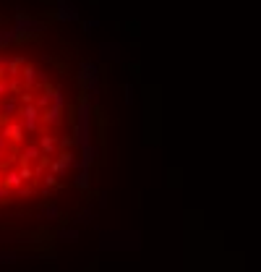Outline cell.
Segmentation results:
<instances>
[{
	"instance_id": "obj_15",
	"label": "cell",
	"mask_w": 261,
	"mask_h": 272,
	"mask_svg": "<svg viewBox=\"0 0 261 272\" xmlns=\"http://www.w3.org/2000/svg\"><path fill=\"white\" fill-rule=\"evenodd\" d=\"M130 99H133V87H126V102H130Z\"/></svg>"
},
{
	"instance_id": "obj_1",
	"label": "cell",
	"mask_w": 261,
	"mask_h": 272,
	"mask_svg": "<svg viewBox=\"0 0 261 272\" xmlns=\"http://www.w3.org/2000/svg\"><path fill=\"white\" fill-rule=\"evenodd\" d=\"M79 84L87 92L89 99H94L99 94V68L94 60H81L79 63Z\"/></svg>"
},
{
	"instance_id": "obj_6",
	"label": "cell",
	"mask_w": 261,
	"mask_h": 272,
	"mask_svg": "<svg viewBox=\"0 0 261 272\" xmlns=\"http://www.w3.org/2000/svg\"><path fill=\"white\" fill-rule=\"evenodd\" d=\"M40 149H42L44 157H52L55 149H58V139H55V136H50V134H44L42 139H40Z\"/></svg>"
},
{
	"instance_id": "obj_8",
	"label": "cell",
	"mask_w": 261,
	"mask_h": 272,
	"mask_svg": "<svg viewBox=\"0 0 261 272\" xmlns=\"http://www.w3.org/2000/svg\"><path fill=\"white\" fill-rule=\"evenodd\" d=\"M21 76H24V89H32L37 84V76H40V71L34 66H24L21 68Z\"/></svg>"
},
{
	"instance_id": "obj_12",
	"label": "cell",
	"mask_w": 261,
	"mask_h": 272,
	"mask_svg": "<svg viewBox=\"0 0 261 272\" xmlns=\"http://www.w3.org/2000/svg\"><path fill=\"white\" fill-rule=\"evenodd\" d=\"M102 50H105L102 52L105 58H118V45H102Z\"/></svg>"
},
{
	"instance_id": "obj_11",
	"label": "cell",
	"mask_w": 261,
	"mask_h": 272,
	"mask_svg": "<svg viewBox=\"0 0 261 272\" xmlns=\"http://www.w3.org/2000/svg\"><path fill=\"white\" fill-rule=\"evenodd\" d=\"M0 113H3V118H11L13 113H18V105L13 102V99H8V102L0 105Z\"/></svg>"
},
{
	"instance_id": "obj_5",
	"label": "cell",
	"mask_w": 261,
	"mask_h": 272,
	"mask_svg": "<svg viewBox=\"0 0 261 272\" xmlns=\"http://www.w3.org/2000/svg\"><path fill=\"white\" fill-rule=\"evenodd\" d=\"M42 121L50 126V129H58L63 123V105H50L47 110L42 113Z\"/></svg>"
},
{
	"instance_id": "obj_16",
	"label": "cell",
	"mask_w": 261,
	"mask_h": 272,
	"mask_svg": "<svg viewBox=\"0 0 261 272\" xmlns=\"http://www.w3.org/2000/svg\"><path fill=\"white\" fill-rule=\"evenodd\" d=\"M3 76H5V68H3V66H0V79H3Z\"/></svg>"
},
{
	"instance_id": "obj_2",
	"label": "cell",
	"mask_w": 261,
	"mask_h": 272,
	"mask_svg": "<svg viewBox=\"0 0 261 272\" xmlns=\"http://www.w3.org/2000/svg\"><path fill=\"white\" fill-rule=\"evenodd\" d=\"M13 29H16L18 37H29V34H40V32H44V21H37V19H32V16L18 13V16H16Z\"/></svg>"
},
{
	"instance_id": "obj_7",
	"label": "cell",
	"mask_w": 261,
	"mask_h": 272,
	"mask_svg": "<svg viewBox=\"0 0 261 272\" xmlns=\"http://www.w3.org/2000/svg\"><path fill=\"white\" fill-rule=\"evenodd\" d=\"M24 134H26V131H24L21 123H8L5 129H3V136H5V139H11V141H21Z\"/></svg>"
},
{
	"instance_id": "obj_13",
	"label": "cell",
	"mask_w": 261,
	"mask_h": 272,
	"mask_svg": "<svg viewBox=\"0 0 261 272\" xmlns=\"http://www.w3.org/2000/svg\"><path fill=\"white\" fill-rule=\"evenodd\" d=\"M97 26H99V21H84V29H87V32L97 29Z\"/></svg>"
},
{
	"instance_id": "obj_14",
	"label": "cell",
	"mask_w": 261,
	"mask_h": 272,
	"mask_svg": "<svg viewBox=\"0 0 261 272\" xmlns=\"http://www.w3.org/2000/svg\"><path fill=\"white\" fill-rule=\"evenodd\" d=\"M8 92H11V87H8V81H0V97H3V94H8Z\"/></svg>"
},
{
	"instance_id": "obj_4",
	"label": "cell",
	"mask_w": 261,
	"mask_h": 272,
	"mask_svg": "<svg viewBox=\"0 0 261 272\" xmlns=\"http://www.w3.org/2000/svg\"><path fill=\"white\" fill-rule=\"evenodd\" d=\"M55 19L58 21H79V11L76 8H73L68 0H58V3H55Z\"/></svg>"
},
{
	"instance_id": "obj_9",
	"label": "cell",
	"mask_w": 261,
	"mask_h": 272,
	"mask_svg": "<svg viewBox=\"0 0 261 272\" xmlns=\"http://www.w3.org/2000/svg\"><path fill=\"white\" fill-rule=\"evenodd\" d=\"M21 37L16 34V29H0V47H5V45H13L18 42Z\"/></svg>"
},
{
	"instance_id": "obj_3",
	"label": "cell",
	"mask_w": 261,
	"mask_h": 272,
	"mask_svg": "<svg viewBox=\"0 0 261 272\" xmlns=\"http://www.w3.org/2000/svg\"><path fill=\"white\" fill-rule=\"evenodd\" d=\"M18 115H21L24 131H37L40 129V107H37L34 102L32 105H21L18 107Z\"/></svg>"
},
{
	"instance_id": "obj_10",
	"label": "cell",
	"mask_w": 261,
	"mask_h": 272,
	"mask_svg": "<svg viewBox=\"0 0 261 272\" xmlns=\"http://www.w3.org/2000/svg\"><path fill=\"white\" fill-rule=\"evenodd\" d=\"M21 183H24V178H21V173H18V170L5 173V186H8V188H18Z\"/></svg>"
}]
</instances>
